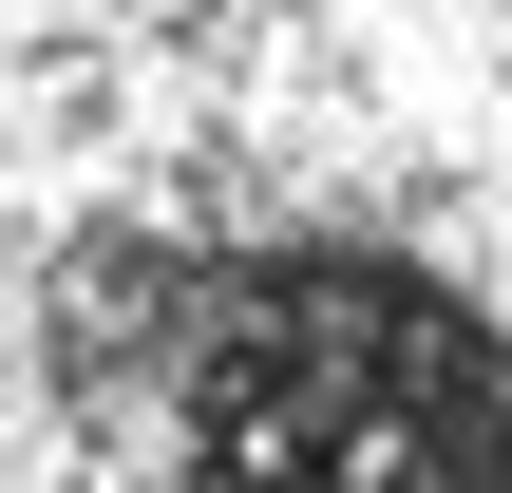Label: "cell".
Returning <instances> with one entry per match:
<instances>
[{"label": "cell", "instance_id": "6da1fadb", "mask_svg": "<svg viewBox=\"0 0 512 493\" xmlns=\"http://www.w3.org/2000/svg\"><path fill=\"white\" fill-rule=\"evenodd\" d=\"M0 493H512V0H0Z\"/></svg>", "mask_w": 512, "mask_h": 493}]
</instances>
